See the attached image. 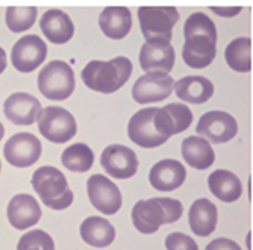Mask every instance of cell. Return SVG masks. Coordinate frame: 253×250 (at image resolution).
<instances>
[{
    "label": "cell",
    "instance_id": "6da1fadb",
    "mask_svg": "<svg viewBox=\"0 0 253 250\" xmlns=\"http://www.w3.org/2000/svg\"><path fill=\"white\" fill-rule=\"evenodd\" d=\"M132 75V63L126 57H115L109 61L93 60L82 70L83 83L99 93H114L120 90Z\"/></svg>",
    "mask_w": 253,
    "mask_h": 250
},
{
    "label": "cell",
    "instance_id": "7a4b0ae2",
    "mask_svg": "<svg viewBox=\"0 0 253 250\" xmlns=\"http://www.w3.org/2000/svg\"><path fill=\"white\" fill-rule=\"evenodd\" d=\"M32 186L41 201L55 211H63L73 204V191L67 179L57 167L42 166L32 176Z\"/></svg>",
    "mask_w": 253,
    "mask_h": 250
},
{
    "label": "cell",
    "instance_id": "3957f363",
    "mask_svg": "<svg viewBox=\"0 0 253 250\" xmlns=\"http://www.w3.org/2000/svg\"><path fill=\"white\" fill-rule=\"evenodd\" d=\"M179 21V12L173 6H141L138 22L147 44L169 45L173 26Z\"/></svg>",
    "mask_w": 253,
    "mask_h": 250
},
{
    "label": "cell",
    "instance_id": "277c9868",
    "mask_svg": "<svg viewBox=\"0 0 253 250\" xmlns=\"http://www.w3.org/2000/svg\"><path fill=\"white\" fill-rule=\"evenodd\" d=\"M76 86L75 72L61 60L48 63L38 75V89L51 100H66L72 96Z\"/></svg>",
    "mask_w": 253,
    "mask_h": 250
},
{
    "label": "cell",
    "instance_id": "5b68a950",
    "mask_svg": "<svg viewBox=\"0 0 253 250\" xmlns=\"http://www.w3.org/2000/svg\"><path fill=\"white\" fill-rule=\"evenodd\" d=\"M38 129L51 143L64 144L76 135L77 124L67 109L47 106L38 115Z\"/></svg>",
    "mask_w": 253,
    "mask_h": 250
},
{
    "label": "cell",
    "instance_id": "8992f818",
    "mask_svg": "<svg viewBox=\"0 0 253 250\" xmlns=\"http://www.w3.org/2000/svg\"><path fill=\"white\" fill-rule=\"evenodd\" d=\"M236 118L224 111L214 109L205 112L200 118L195 132L212 144H224L231 141L237 134Z\"/></svg>",
    "mask_w": 253,
    "mask_h": 250
},
{
    "label": "cell",
    "instance_id": "52a82bcc",
    "mask_svg": "<svg viewBox=\"0 0 253 250\" xmlns=\"http://www.w3.org/2000/svg\"><path fill=\"white\" fill-rule=\"evenodd\" d=\"M87 197L92 205L105 215H114L123 205L120 188L103 175H92L87 179Z\"/></svg>",
    "mask_w": 253,
    "mask_h": 250
},
{
    "label": "cell",
    "instance_id": "ba28073f",
    "mask_svg": "<svg viewBox=\"0 0 253 250\" xmlns=\"http://www.w3.org/2000/svg\"><path fill=\"white\" fill-rule=\"evenodd\" d=\"M41 141L31 132H18L12 135L3 149L4 159L15 167H29L41 157Z\"/></svg>",
    "mask_w": 253,
    "mask_h": 250
},
{
    "label": "cell",
    "instance_id": "9c48e42d",
    "mask_svg": "<svg viewBox=\"0 0 253 250\" xmlns=\"http://www.w3.org/2000/svg\"><path fill=\"white\" fill-rule=\"evenodd\" d=\"M47 52L45 42L38 35H25L13 45L10 60L18 72L31 73L45 61Z\"/></svg>",
    "mask_w": 253,
    "mask_h": 250
},
{
    "label": "cell",
    "instance_id": "30bf717a",
    "mask_svg": "<svg viewBox=\"0 0 253 250\" xmlns=\"http://www.w3.org/2000/svg\"><path fill=\"white\" fill-rule=\"evenodd\" d=\"M101 166L114 179H129L138 170L135 151L123 144H111L102 151Z\"/></svg>",
    "mask_w": 253,
    "mask_h": 250
},
{
    "label": "cell",
    "instance_id": "8fae6325",
    "mask_svg": "<svg viewBox=\"0 0 253 250\" xmlns=\"http://www.w3.org/2000/svg\"><path fill=\"white\" fill-rule=\"evenodd\" d=\"M157 108H146L135 112L128 123V137L129 140L143 147V149H156L168 141L160 135L154 126V114Z\"/></svg>",
    "mask_w": 253,
    "mask_h": 250
},
{
    "label": "cell",
    "instance_id": "7c38bea8",
    "mask_svg": "<svg viewBox=\"0 0 253 250\" xmlns=\"http://www.w3.org/2000/svg\"><path fill=\"white\" fill-rule=\"evenodd\" d=\"M194 120L191 109L183 103H169L157 108L154 114V126L160 135L169 138L189 128Z\"/></svg>",
    "mask_w": 253,
    "mask_h": 250
},
{
    "label": "cell",
    "instance_id": "4fadbf2b",
    "mask_svg": "<svg viewBox=\"0 0 253 250\" xmlns=\"http://www.w3.org/2000/svg\"><path fill=\"white\" fill-rule=\"evenodd\" d=\"M175 82L169 75H144L132 86V98L137 103H156L170 96Z\"/></svg>",
    "mask_w": 253,
    "mask_h": 250
},
{
    "label": "cell",
    "instance_id": "5bb4252c",
    "mask_svg": "<svg viewBox=\"0 0 253 250\" xmlns=\"http://www.w3.org/2000/svg\"><path fill=\"white\" fill-rule=\"evenodd\" d=\"M41 111V102L25 92L12 93L3 105L4 117L15 125L34 124Z\"/></svg>",
    "mask_w": 253,
    "mask_h": 250
},
{
    "label": "cell",
    "instance_id": "9a60e30c",
    "mask_svg": "<svg viewBox=\"0 0 253 250\" xmlns=\"http://www.w3.org/2000/svg\"><path fill=\"white\" fill-rule=\"evenodd\" d=\"M131 220L134 227L143 234H153L163 224H168L165 208L160 198L138 201L131 211Z\"/></svg>",
    "mask_w": 253,
    "mask_h": 250
},
{
    "label": "cell",
    "instance_id": "2e32d148",
    "mask_svg": "<svg viewBox=\"0 0 253 250\" xmlns=\"http://www.w3.org/2000/svg\"><path fill=\"white\" fill-rule=\"evenodd\" d=\"M149 180L156 191H176L186 180V167L175 159L160 160L152 167Z\"/></svg>",
    "mask_w": 253,
    "mask_h": 250
},
{
    "label": "cell",
    "instance_id": "e0dca14e",
    "mask_svg": "<svg viewBox=\"0 0 253 250\" xmlns=\"http://www.w3.org/2000/svg\"><path fill=\"white\" fill-rule=\"evenodd\" d=\"M7 220L16 230H26L35 225L41 218V207L29 194L15 195L7 204Z\"/></svg>",
    "mask_w": 253,
    "mask_h": 250
},
{
    "label": "cell",
    "instance_id": "ac0fdd59",
    "mask_svg": "<svg viewBox=\"0 0 253 250\" xmlns=\"http://www.w3.org/2000/svg\"><path fill=\"white\" fill-rule=\"evenodd\" d=\"M140 66L147 75H169L175 66V48L169 45L144 44L140 51Z\"/></svg>",
    "mask_w": 253,
    "mask_h": 250
},
{
    "label": "cell",
    "instance_id": "d6986e66",
    "mask_svg": "<svg viewBox=\"0 0 253 250\" xmlns=\"http://www.w3.org/2000/svg\"><path fill=\"white\" fill-rule=\"evenodd\" d=\"M188 223L191 231L198 237H208L214 233L218 224V209L207 198H200L194 201L189 214H188Z\"/></svg>",
    "mask_w": 253,
    "mask_h": 250
},
{
    "label": "cell",
    "instance_id": "ffe728a7",
    "mask_svg": "<svg viewBox=\"0 0 253 250\" xmlns=\"http://www.w3.org/2000/svg\"><path fill=\"white\" fill-rule=\"evenodd\" d=\"M40 28L45 38L52 44H66L73 38L75 34L73 21L66 12L60 9L47 10L41 18Z\"/></svg>",
    "mask_w": 253,
    "mask_h": 250
},
{
    "label": "cell",
    "instance_id": "44dd1931",
    "mask_svg": "<svg viewBox=\"0 0 253 250\" xmlns=\"http://www.w3.org/2000/svg\"><path fill=\"white\" fill-rule=\"evenodd\" d=\"M176 96L186 103L201 105L212 98L214 84L204 76H185L175 82L173 87Z\"/></svg>",
    "mask_w": 253,
    "mask_h": 250
},
{
    "label": "cell",
    "instance_id": "7402d4cb",
    "mask_svg": "<svg viewBox=\"0 0 253 250\" xmlns=\"http://www.w3.org/2000/svg\"><path fill=\"white\" fill-rule=\"evenodd\" d=\"M99 28L111 40H123L132 28V16L126 6H108L99 16Z\"/></svg>",
    "mask_w": 253,
    "mask_h": 250
},
{
    "label": "cell",
    "instance_id": "603a6c76",
    "mask_svg": "<svg viewBox=\"0 0 253 250\" xmlns=\"http://www.w3.org/2000/svg\"><path fill=\"white\" fill-rule=\"evenodd\" d=\"M180 153L188 166L195 170H207L215 160V153L211 144L198 135L186 137L180 144Z\"/></svg>",
    "mask_w": 253,
    "mask_h": 250
},
{
    "label": "cell",
    "instance_id": "cb8c5ba5",
    "mask_svg": "<svg viewBox=\"0 0 253 250\" xmlns=\"http://www.w3.org/2000/svg\"><path fill=\"white\" fill-rule=\"evenodd\" d=\"M217 54L215 42L207 37H192L185 40L182 48V58L185 64L191 69H205L208 67Z\"/></svg>",
    "mask_w": 253,
    "mask_h": 250
},
{
    "label": "cell",
    "instance_id": "d4e9b609",
    "mask_svg": "<svg viewBox=\"0 0 253 250\" xmlns=\"http://www.w3.org/2000/svg\"><path fill=\"white\" fill-rule=\"evenodd\" d=\"M80 237L84 243L92 248L103 249L114 243L117 237L115 227L103 217H89L80 225Z\"/></svg>",
    "mask_w": 253,
    "mask_h": 250
},
{
    "label": "cell",
    "instance_id": "484cf974",
    "mask_svg": "<svg viewBox=\"0 0 253 250\" xmlns=\"http://www.w3.org/2000/svg\"><path fill=\"white\" fill-rule=\"evenodd\" d=\"M208 188L211 194L221 202H236L243 194L240 179L226 169H217L208 176Z\"/></svg>",
    "mask_w": 253,
    "mask_h": 250
},
{
    "label": "cell",
    "instance_id": "4316f807",
    "mask_svg": "<svg viewBox=\"0 0 253 250\" xmlns=\"http://www.w3.org/2000/svg\"><path fill=\"white\" fill-rule=\"evenodd\" d=\"M227 66L237 73H249L252 69V40L239 37L233 40L224 51Z\"/></svg>",
    "mask_w": 253,
    "mask_h": 250
},
{
    "label": "cell",
    "instance_id": "83f0119b",
    "mask_svg": "<svg viewBox=\"0 0 253 250\" xmlns=\"http://www.w3.org/2000/svg\"><path fill=\"white\" fill-rule=\"evenodd\" d=\"M93 162H95L93 151L87 144H83V143L72 144L69 149L63 151V156H61V163L64 165V167L77 173H84L90 170V167L93 166Z\"/></svg>",
    "mask_w": 253,
    "mask_h": 250
},
{
    "label": "cell",
    "instance_id": "f1b7e54d",
    "mask_svg": "<svg viewBox=\"0 0 253 250\" xmlns=\"http://www.w3.org/2000/svg\"><path fill=\"white\" fill-rule=\"evenodd\" d=\"M183 35L185 40H189L192 37H207L215 44L218 40L215 24L211 21L210 16H207L203 12H195L191 16H188L183 25Z\"/></svg>",
    "mask_w": 253,
    "mask_h": 250
},
{
    "label": "cell",
    "instance_id": "f546056e",
    "mask_svg": "<svg viewBox=\"0 0 253 250\" xmlns=\"http://www.w3.org/2000/svg\"><path fill=\"white\" fill-rule=\"evenodd\" d=\"M38 9L34 6H10L6 9V25L12 32H22L37 21Z\"/></svg>",
    "mask_w": 253,
    "mask_h": 250
},
{
    "label": "cell",
    "instance_id": "4dcf8cb0",
    "mask_svg": "<svg viewBox=\"0 0 253 250\" xmlns=\"http://www.w3.org/2000/svg\"><path fill=\"white\" fill-rule=\"evenodd\" d=\"M16 250H55V245L44 230H31L19 239Z\"/></svg>",
    "mask_w": 253,
    "mask_h": 250
},
{
    "label": "cell",
    "instance_id": "1f68e13d",
    "mask_svg": "<svg viewBox=\"0 0 253 250\" xmlns=\"http://www.w3.org/2000/svg\"><path fill=\"white\" fill-rule=\"evenodd\" d=\"M166 250H200L197 242L185 233L175 231L166 237Z\"/></svg>",
    "mask_w": 253,
    "mask_h": 250
},
{
    "label": "cell",
    "instance_id": "d6a6232c",
    "mask_svg": "<svg viewBox=\"0 0 253 250\" xmlns=\"http://www.w3.org/2000/svg\"><path fill=\"white\" fill-rule=\"evenodd\" d=\"M160 204L165 208L166 212V218H168V224L176 223L177 220L182 217L183 214V205L182 202L173 198H160Z\"/></svg>",
    "mask_w": 253,
    "mask_h": 250
},
{
    "label": "cell",
    "instance_id": "836d02e7",
    "mask_svg": "<svg viewBox=\"0 0 253 250\" xmlns=\"http://www.w3.org/2000/svg\"><path fill=\"white\" fill-rule=\"evenodd\" d=\"M205 250H243L234 240L227 239V237H218L214 239L207 245Z\"/></svg>",
    "mask_w": 253,
    "mask_h": 250
},
{
    "label": "cell",
    "instance_id": "e575fe53",
    "mask_svg": "<svg viewBox=\"0 0 253 250\" xmlns=\"http://www.w3.org/2000/svg\"><path fill=\"white\" fill-rule=\"evenodd\" d=\"M211 10L221 16V18H234L242 12V7H230V6H220V7H211Z\"/></svg>",
    "mask_w": 253,
    "mask_h": 250
},
{
    "label": "cell",
    "instance_id": "d590c367",
    "mask_svg": "<svg viewBox=\"0 0 253 250\" xmlns=\"http://www.w3.org/2000/svg\"><path fill=\"white\" fill-rule=\"evenodd\" d=\"M6 52H4V50L0 47V75L4 72V69H6Z\"/></svg>",
    "mask_w": 253,
    "mask_h": 250
},
{
    "label": "cell",
    "instance_id": "8d00e7d4",
    "mask_svg": "<svg viewBox=\"0 0 253 250\" xmlns=\"http://www.w3.org/2000/svg\"><path fill=\"white\" fill-rule=\"evenodd\" d=\"M3 135H4V126L0 123V141H1V138H3Z\"/></svg>",
    "mask_w": 253,
    "mask_h": 250
},
{
    "label": "cell",
    "instance_id": "74e56055",
    "mask_svg": "<svg viewBox=\"0 0 253 250\" xmlns=\"http://www.w3.org/2000/svg\"><path fill=\"white\" fill-rule=\"evenodd\" d=\"M0 172H1V163H0Z\"/></svg>",
    "mask_w": 253,
    "mask_h": 250
}]
</instances>
